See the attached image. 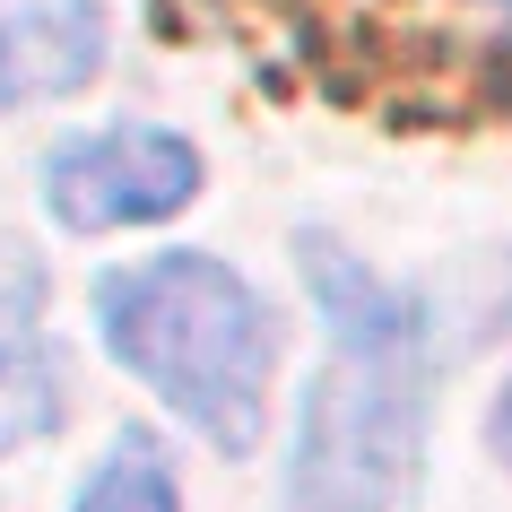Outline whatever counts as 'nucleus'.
<instances>
[{
    "mask_svg": "<svg viewBox=\"0 0 512 512\" xmlns=\"http://www.w3.org/2000/svg\"><path fill=\"white\" fill-rule=\"evenodd\" d=\"M105 70V0H0V113L79 96Z\"/></svg>",
    "mask_w": 512,
    "mask_h": 512,
    "instance_id": "obj_4",
    "label": "nucleus"
},
{
    "mask_svg": "<svg viewBox=\"0 0 512 512\" xmlns=\"http://www.w3.org/2000/svg\"><path fill=\"white\" fill-rule=\"evenodd\" d=\"M96 330L122 374H139L174 417L209 434L226 460L261 452L278 382V313L217 252H157L96 278Z\"/></svg>",
    "mask_w": 512,
    "mask_h": 512,
    "instance_id": "obj_2",
    "label": "nucleus"
},
{
    "mask_svg": "<svg viewBox=\"0 0 512 512\" xmlns=\"http://www.w3.org/2000/svg\"><path fill=\"white\" fill-rule=\"evenodd\" d=\"M486 9H512V0H486Z\"/></svg>",
    "mask_w": 512,
    "mask_h": 512,
    "instance_id": "obj_9",
    "label": "nucleus"
},
{
    "mask_svg": "<svg viewBox=\"0 0 512 512\" xmlns=\"http://www.w3.org/2000/svg\"><path fill=\"white\" fill-rule=\"evenodd\" d=\"M200 200V148L157 122H113V131L61 139L44 165V209L70 235H122Z\"/></svg>",
    "mask_w": 512,
    "mask_h": 512,
    "instance_id": "obj_3",
    "label": "nucleus"
},
{
    "mask_svg": "<svg viewBox=\"0 0 512 512\" xmlns=\"http://www.w3.org/2000/svg\"><path fill=\"white\" fill-rule=\"evenodd\" d=\"M53 417H61V374H53V356L35 348L27 365L0 374V452H9V443H35V434H53Z\"/></svg>",
    "mask_w": 512,
    "mask_h": 512,
    "instance_id": "obj_6",
    "label": "nucleus"
},
{
    "mask_svg": "<svg viewBox=\"0 0 512 512\" xmlns=\"http://www.w3.org/2000/svg\"><path fill=\"white\" fill-rule=\"evenodd\" d=\"M70 512H183V486H174V460L157 452L148 426H122L113 452L96 460V478L79 486Z\"/></svg>",
    "mask_w": 512,
    "mask_h": 512,
    "instance_id": "obj_5",
    "label": "nucleus"
},
{
    "mask_svg": "<svg viewBox=\"0 0 512 512\" xmlns=\"http://www.w3.org/2000/svg\"><path fill=\"white\" fill-rule=\"evenodd\" d=\"M330 356L296 417L287 512H400L426 452V304L382 287L339 235H296Z\"/></svg>",
    "mask_w": 512,
    "mask_h": 512,
    "instance_id": "obj_1",
    "label": "nucleus"
},
{
    "mask_svg": "<svg viewBox=\"0 0 512 512\" xmlns=\"http://www.w3.org/2000/svg\"><path fill=\"white\" fill-rule=\"evenodd\" d=\"M486 443H495V460L512 469V374H504V391H495V408H486Z\"/></svg>",
    "mask_w": 512,
    "mask_h": 512,
    "instance_id": "obj_8",
    "label": "nucleus"
},
{
    "mask_svg": "<svg viewBox=\"0 0 512 512\" xmlns=\"http://www.w3.org/2000/svg\"><path fill=\"white\" fill-rule=\"evenodd\" d=\"M35 313H44V278L35 270H0V374L44 348V339H35Z\"/></svg>",
    "mask_w": 512,
    "mask_h": 512,
    "instance_id": "obj_7",
    "label": "nucleus"
}]
</instances>
